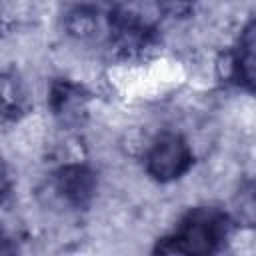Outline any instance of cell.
Masks as SVG:
<instances>
[{
  "label": "cell",
  "mask_w": 256,
  "mask_h": 256,
  "mask_svg": "<svg viewBox=\"0 0 256 256\" xmlns=\"http://www.w3.org/2000/svg\"><path fill=\"white\" fill-rule=\"evenodd\" d=\"M232 230L230 218L212 206L190 210L178 224L172 236L162 238L154 252L160 254H214L218 252Z\"/></svg>",
  "instance_id": "cell-1"
},
{
  "label": "cell",
  "mask_w": 256,
  "mask_h": 256,
  "mask_svg": "<svg viewBox=\"0 0 256 256\" xmlns=\"http://www.w3.org/2000/svg\"><path fill=\"white\" fill-rule=\"evenodd\" d=\"M194 162L190 144L184 140V136L176 132H164L160 134L148 154H146V170L152 178L160 182H170L180 178L190 170Z\"/></svg>",
  "instance_id": "cell-2"
},
{
  "label": "cell",
  "mask_w": 256,
  "mask_h": 256,
  "mask_svg": "<svg viewBox=\"0 0 256 256\" xmlns=\"http://www.w3.org/2000/svg\"><path fill=\"white\" fill-rule=\"evenodd\" d=\"M108 40L112 48L124 56H136L152 48L156 40V30L150 22L128 10H114L106 20Z\"/></svg>",
  "instance_id": "cell-3"
},
{
  "label": "cell",
  "mask_w": 256,
  "mask_h": 256,
  "mask_svg": "<svg viewBox=\"0 0 256 256\" xmlns=\"http://www.w3.org/2000/svg\"><path fill=\"white\" fill-rule=\"evenodd\" d=\"M54 188L74 208L90 204L96 192V174L86 164H66L54 174Z\"/></svg>",
  "instance_id": "cell-4"
},
{
  "label": "cell",
  "mask_w": 256,
  "mask_h": 256,
  "mask_svg": "<svg viewBox=\"0 0 256 256\" xmlns=\"http://www.w3.org/2000/svg\"><path fill=\"white\" fill-rule=\"evenodd\" d=\"M88 100L90 94L80 84L68 80H56L50 86V96H48L50 110L66 126L82 124L88 112Z\"/></svg>",
  "instance_id": "cell-5"
},
{
  "label": "cell",
  "mask_w": 256,
  "mask_h": 256,
  "mask_svg": "<svg viewBox=\"0 0 256 256\" xmlns=\"http://www.w3.org/2000/svg\"><path fill=\"white\" fill-rule=\"evenodd\" d=\"M228 78H234L238 84H244L248 88L254 86V24L250 22L234 52L228 58Z\"/></svg>",
  "instance_id": "cell-6"
},
{
  "label": "cell",
  "mask_w": 256,
  "mask_h": 256,
  "mask_svg": "<svg viewBox=\"0 0 256 256\" xmlns=\"http://www.w3.org/2000/svg\"><path fill=\"white\" fill-rule=\"evenodd\" d=\"M28 92L14 72H0V114L8 120H18L28 112Z\"/></svg>",
  "instance_id": "cell-7"
},
{
  "label": "cell",
  "mask_w": 256,
  "mask_h": 256,
  "mask_svg": "<svg viewBox=\"0 0 256 256\" xmlns=\"http://www.w3.org/2000/svg\"><path fill=\"white\" fill-rule=\"evenodd\" d=\"M98 26H100L98 12L94 8H90V6H76L66 16V30H68V34H72V36H76L80 40L92 38L96 34Z\"/></svg>",
  "instance_id": "cell-8"
},
{
  "label": "cell",
  "mask_w": 256,
  "mask_h": 256,
  "mask_svg": "<svg viewBox=\"0 0 256 256\" xmlns=\"http://www.w3.org/2000/svg\"><path fill=\"white\" fill-rule=\"evenodd\" d=\"M196 0H156L158 8L174 18H184L192 12Z\"/></svg>",
  "instance_id": "cell-9"
},
{
  "label": "cell",
  "mask_w": 256,
  "mask_h": 256,
  "mask_svg": "<svg viewBox=\"0 0 256 256\" xmlns=\"http://www.w3.org/2000/svg\"><path fill=\"white\" fill-rule=\"evenodd\" d=\"M12 190V180H10V172H8V166L4 162V158L0 156V202H4L8 198Z\"/></svg>",
  "instance_id": "cell-10"
},
{
  "label": "cell",
  "mask_w": 256,
  "mask_h": 256,
  "mask_svg": "<svg viewBox=\"0 0 256 256\" xmlns=\"http://www.w3.org/2000/svg\"><path fill=\"white\" fill-rule=\"evenodd\" d=\"M16 248L10 244V238L6 236V232H4V228L0 226V252H14Z\"/></svg>",
  "instance_id": "cell-11"
}]
</instances>
